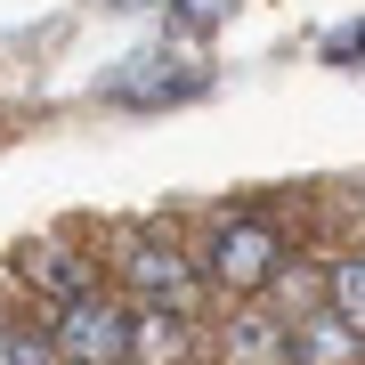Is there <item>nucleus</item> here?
I'll list each match as a JSON object with an SVG mask.
<instances>
[{
  "instance_id": "1",
  "label": "nucleus",
  "mask_w": 365,
  "mask_h": 365,
  "mask_svg": "<svg viewBox=\"0 0 365 365\" xmlns=\"http://www.w3.org/2000/svg\"><path fill=\"white\" fill-rule=\"evenodd\" d=\"M130 333H138V309H122L106 292L57 300V317H49V341L66 365H130Z\"/></svg>"
},
{
  "instance_id": "2",
  "label": "nucleus",
  "mask_w": 365,
  "mask_h": 365,
  "mask_svg": "<svg viewBox=\"0 0 365 365\" xmlns=\"http://www.w3.org/2000/svg\"><path fill=\"white\" fill-rule=\"evenodd\" d=\"M203 276L211 284H227V292H260L284 276V235L260 227V220H227V227H211V244H203Z\"/></svg>"
},
{
  "instance_id": "3",
  "label": "nucleus",
  "mask_w": 365,
  "mask_h": 365,
  "mask_svg": "<svg viewBox=\"0 0 365 365\" xmlns=\"http://www.w3.org/2000/svg\"><path fill=\"white\" fill-rule=\"evenodd\" d=\"M203 90H211V73H203V66H170L163 49H146V57H138V73H114V81H106V98L130 106V114L187 106V98H203Z\"/></svg>"
},
{
  "instance_id": "4",
  "label": "nucleus",
  "mask_w": 365,
  "mask_h": 365,
  "mask_svg": "<svg viewBox=\"0 0 365 365\" xmlns=\"http://www.w3.org/2000/svg\"><path fill=\"white\" fill-rule=\"evenodd\" d=\"M122 276H130L155 309H170V317L195 309V284H203V268H187L170 244H130V252H122Z\"/></svg>"
},
{
  "instance_id": "5",
  "label": "nucleus",
  "mask_w": 365,
  "mask_h": 365,
  "mask_svg": "<svg viewBox=\"0 0 365 365\" xmlns=\"http://www.w3.org/2000/svg\"><path fill=\"white\" fill-rule=\"evenodd\" d=\"M284 365H365V341L333 309H309V317H284Z\"/></svg>"
},
{
  "instance_id": "6",
  "label": "nucleus",
  "mask_w": 365,
  "mask_h": 365,
  "mask_svg": "<svg viewBox=\"0 0 365 365\" xmlns=\"http://www.w3.org/2000/svg\"><path fill=\"white\" fill-rule=\"evenodd\" d=\"M325 300H333V317L365 341V260H333L325 268Z\"/></svg>"
},
{
  "instance_id": "7",
  "label": "nucleus",
  "mask_w": 365,
  "mask_h": 365,
  "mask_svg": "<svg viewBox=\"0 0 365 365\" xmlns=\"http://www.w3.org/2000/svg\"><path fill=\"white\" fill-rule=\"evenodd\" d=\"M227 349L244 357V365H284V325H276V317H235Z\"/></svg>"
},
{
  "instance_id": "8",
  "label": "nucleus",
  "mask_w": 365,
  "mask_h": 365,
  "mask_svg": "<svg viewBox=\"0 0 365 365\" xmlns=\"http://www.w3.org/2000/svg\"><path fill=\"white\" fill-rule=\"evenodd\" d=\"M170 357H179V325H170V309H138L130 365H170Z\"/></svg>"
},
{
  "instance_id": "9",
  "label": "nucleus",
  "mask_w": 365,
  "mask_h": 365,
  "mask_svg": "<svg viewBox=\"0 0 365 365\" xmlns=\"http://www.w3.org/2000/svg\"><path fill=\"white\" fill-rule=\"evenodd\" d=\"M0 365H66L49 333H25V325H0Z\"/></svg>"
},
{
  "instance_id": "10",
  "label": "nucleus",
  "mask_w": 365,
  "mask_h": 365,
  "mask_svg": "<svg viewBox=\"0 0 365 365\" xmlns=\"http://www.w3.org/2000/svg\"><path fill=\"white\" fill-rule=\"evenodd\" d=\"M170 9H179V25H195V33H203V25H220L235 0H170Z\"/></svg>"
},
{
  "instance_id": "11",
  "label": "nucleus",
  "mask_w": 365,
  "mask_h": 365,
  "mask_svg": "<svg viewBox=\"0 0 365 365\" xmlns=\"http://www.w3.org/2000/svg\"><path fill=\"white\" fill-rule=\"evenodd\" d=\"M325 49H333V57H365V25H349V33H333Z\"/></svg>"
},
{
  "instance_id": "12",
  "label": "nucleus",
  "mask_w": 365,
  "mask_h": 365,
  "mask_svg": "<svg viewBox=\"0 0 365 365\" xmlns=\"http://www.w3.org/2000/svg\"><path fill=\"white\" fill-rule=\"evenodd\" d=\"M114 9H146V0H114Z\"/></svg>"
}]
</instances>
